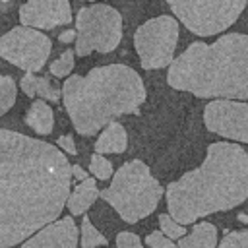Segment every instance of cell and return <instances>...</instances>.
Here are the masks:
<instances>
[{
  "label": "cell",
  "mask_w": 248,
  "mask_h": 248,
  "mask_svg": "<svg viewBox=\"0 0 248 248\" xmlns=\"http://www.w3.org/2000/svg\"><path fill=\"white\" fill-rule=\"evenodd\" d=\"M70 184L72 165L58 147L0 130V248L17 246L58 219Z\"/></svg>",
  "instance_id": "1"
},
{
  "label": "cell",
  "mask_w": 248,
  "mask_h": 248,
  "mask_svg": "<svg viewBox=\"0 0 248 248\" xmlns=\"http://www.w3.org/2000/svg\"><path fill=\"white\" fill-rule=\"evenodd\" d=\"M165 196L180 225L240 205L248 198V153L238 143H209L203 163L170 182Z\"/></svg>",
  "instance_id": "2"
},
{
  "label": "cell",
  "mask_w": 248,
  "mask_h": 248,
  "mask_svg": "<svg viewBox=\"0 0 248 248\" xmlns=\"http://www.w3.org/2000/svg\"><path fill=\"white\" fill-rule=\"evenodd\" d=\"M172 89L203 99H248V35L225 33L213 43H192L167 72Z\"/></svg>",
  "instance_id": "3"
},
{
  "label": "cell",
  "mask_w": 248,
  "mask_h": 248,
  "mask_svg": "<svg viewBox=\"0 0 248 248\" xmlns=\"http://www.w3.org/2000/svg\"><path fill=\"white\" fill-rule=\"evenodd\" d=\"M147 91L140 74L126 64H108L85 76H70L62 85L64 108L79 136H93L124 114H140Z\"/></svg>",
  "instance_id": "4"
},
{
  "label": "cell",
  "mask_w": 248,
  "mask_h": 248,
  "mask_svg": "<svg viewBox=\"0 0 248 248\" xmlns=\"http://www.w3.org/2000/svg\"><path fill=\"white\" fill-rule=\"evenodd\" d=\"M99 198L112 205L126 223H138L157 209L163 186L143 161L132 159L112 174L110 186L101 190Z\"/></svg>",
  "instance_id": "5"
},
{
  "label": "cell",
  "mask_w": 248,
  "mask_h": 248,
  "mask_svg": "<svg viewBox=\"0 0 248 248\" xmlns=\"http://www.w3.org/2000/svg\"><path fill=\"white\" fill-rule=\"evenodd\" d=\"M76 54L87 56L93 50L110 52L122 39V16L108 4H91L78 10Z\"/></svg>",
  "instance_id": "6"
},
{
  "label": "cell",
  "mask_w": 248,
  "mask_h": 248,
  "mask_svg": "<svg viewBox=\"0 0 248 248\" xmlns=\"http://www.w3.org/2000/svg\"><path fill=\"white\" fill-rule=\"evenodd\" d=\"M167 4L188 31L209 37L229 29L248 0H167Z\"/></svg>",
  "instance_id": "7"
},
{
  "label": "cell",
  "mask_w": 248,
  "mask_h": 248,
  "mask_svg": "<svg viewBox=\"0 0 248 248\" xmlns=\"http://www.w3.org/2000/svg\"><path fill=\"white\" fill-rule=\"evenodd\" d=\"M178 21L172 16H157L141 23L134 33V46L143 70L170 66L178 43Z\"/></svg>",
  "instance_id": "8"
},
{
  "label": "cell",
  "mask_w": 248,
  "mask_h": 248,
  "mask_svg": "<svg viewBox=\"0 0 248 248\" xmlns=\"http://www.w3.org/2000/svg\"><path fill=\"white\" fill-rule=\"evenodd\" d=\"M50 48L52 43L43 31L25 25H17L0 37V56L16 68L31 74L45 68Z\"/></svg>",
  "instance_id": "9"
},
{
  "label": "cell",
  "mask_w": 248,
  "mask_h": 248,
  "mask_svg": "<svg viewBox=\"0 0 248 248\" xmlns=\"http://www.w3.org/2000/svg\"><path fill=\"white\" fill-rule=\"evenodd\" d=\"M205 128L221 138L248 143V103L215 99L203 108Z\"/></svg>",
  "instance_id": "10"
},
{
  "label": "cell",
  "mask_w": 248,
  "mask_h": 248,
  "mask_svg": "<svg viewBox=\"0 0 248 248\" xmlns=\"http://www.w3.org/2000/svg\"><path fill=\"white\" fill-rule=\"evenodd\" d=\"M19 21L33 29H54L72 21V6L68 0H27L19 6Z\"/></svg>",
  "instance_id": "11"
},
{
  "label": "cell",
  "mask_w": 248,
  "mask_h": 248,
  "mask_svg": "<svg viewBox=\"0 0 248 248\" xmlns=\"http://www.w3.org/2000/svg\"><path fill=\"white\" fill-rule=\"evenodd\" d=\"M78 246V225L72 215L62 219H54L45 225L37 232H33L27 240H23L21 248H76Z\"/></svg>",
  "instance_id": "12"
},
{
  "label": "cell",
  "mask_w": 248,
  "mask_h": 248,
  "mask_svg": "<svg viewBox=\"0 0 248 248\" xmlns=\"http://www.w3.org/2000/svg\"><path fill=\"white\" fill-rule=\"evenodd\" d=\"M19 87L29 99L39 95L43 101H48V103H58L60 95H62V89L56 85V81L52 78L37 76L31 72H25V76L19 81Z\"/></svg>",
  "instance_id": "13"
},
{
  "label": "cell",
  "mask_w": 248,
  "mask_h": 248,
  "mask_svg": "<svg viewBox=\"0 0 248 248\" xmlns=\"http://www.w3.org/2000/svg\"><path fill=\"white\" fill-rule=\"evenodd\" d=\"M128 147V136L120 122L112 120L105 126L95 141V153H124Z\"/></svg>",
  "instance_id": "14"
},
{
  "label": "cell",
  "mask_w": 248,
  "mask_h": 248,
  "mask_svg": "<svg viewBox=\"0 0 248 248\" xmlns=\"http://www.w3.org/2000/svg\"><path fill=\"white\" fill-rule=\"evenodd\" d=\"M99 198V190H97V182L95 178H85L81 180L68 196L66 200V207L70 209L72 215H83L91 205L93 202Z\"/></svg>",
  "instance_id": "15"
},
{
  "label": "cell",
  "mask_w": 248,
  "mask_h": 248,
  "mask_svg": "<svg viewBox=\"0 0 248 248\" xmlns=\"http://www.w3.org/2000/svg\"><path fill=\"white\" fill-rule=\"evenodd\" d=\"M178 248H217V227L209 221L196 223L194 229L178 240Z\"/></svg>",
  "instance_id": "16"
},
{
  "label": "cell",
  "mask_w": 248,
  "mask_h": 248,
  "mask_svg": "<svg viewBox=\"0 0 248 248\" xmlns=\"http://www.w3.org/2000/svg\"><path fill=\"white\" fill-rule=\"evenodd\" d=\"M25 124L33 128L39 136H48L54 128V112L48 107V103L43 99L31 103V107L25 112Z\"/></svg>",
  "instance_id": "17"
},
{
  "label": "cell",
  "mask_w": 248,
  "mask_h": 248,
  "mask_svg": "<svg viewBox=\"0 0 248 248\" xmlns=\"http://www.w3.org/2000/svg\"><path fill=\"white\" fill-rule=\"evenodd\" d=\"M79 244H81V248H97V246H107L108 244V240L93 227V223H91V219L87 215H83V219H81Z\"/></svg>",
  "instance_id": "18"
},
{
  "label": "cell",
  "mask_w": 248,
  "mask_h": 248,
  "mask_svg": "<svg viewBox=\"0 0 248 248\" xmlns=\"http://www.w3.org/2000/svg\"><path fill=\"white\" fill-rule=\"evenodd\" d=\"M16 95H17V85H16L14 78L0 76V116L6 114L14 107Z\"/></svg>",
  "instance_id": "19"
},
{
  "label": "cell",
  "mask_w": 248,
  "mask_h": 248,
  "mask_svg": "<svg viewBox=\"0 0 248 248\" xmlns=\"http://www.w3.org/2000/svg\"><path fill=\"white\" fill-rule=\"evenodd\" d=\"M74 68V50H64L54 62H50V76L52 78H66Z\"/></svg>",
  "instance_id": "20"
},
{
  "label": "cell",
  "mask_w": 248,
  "mask_h": 248,
  "mask_svg": "<svg viewBox=\"0 0 248 248\" xmlns=\"http://www.w3.org/2000/svg\"><path fill=\"white\" fill-rule=\"evenodd\" d=\"M89 170L93 172V176L97 180H108L112 176V163L103 157L101 153H95L89 161Z\"/></svg>",
  "instance_id": "21"
},
{
  "label": "cell",
  "mask_w": 248,
  "mask_h": 248,
  "mask_svg": "<svg viewBox=\"0 0 248 248\" xmlns=\"http://www.w3.org/2000/svg\"><path fill=\"white\" fill-rule=\"evenodd\" d=\"M159 227H161V232H163L165 236H169L170 240L182 238V236L186 234L184 225H180L178 221H174L169 213H161V215H159Z\"/></svg>",
  "instance_id": "22"
},
{
  "label": "cell",
  "mask_w": 248,
  "mask_h": 248,
  "mask_svg": "<svg viewBox=\"0 0 248 248\" xmlns=\"http://www.w3.org/2000/svg\"><path fill=\"white\" fill-rule=\"evenodd\" d=\"M217 248H248V229L227 232Z\"/></svg>",
  "instance_id": "23"
},
{
  "label": "cell",
  "mask_w": 248,
  "mask_h": 248,
  "mask_svg": "<svg viewBox=\"0 0 248 248\" xmlns=\"http://www.w3.org/2000/svg\"><path fill=\"white\" fill-rule=\"evenodd\" d=\"M145 244L149 248H178L169 236H165L161 231H153L145 236Z\"/></svg>",
  "instance_id": "24"
},
{
  "label": "cell",
  "mask_w": 248,
  "mask_h": 248,
  "mask_svg": "<svg viewBox=\"0 0 248 248\" xmlns=\"http://www.w3.org/2000/svg\"><path fill=\"white\" fill-rule=\"evenodd\" d=\"M116 248H143V244L138 234H134L130 231H122L116 236Z\"/></svg>",
  "instance_id": "25"
},
{
  "label": "cell",
  "mask_w": 248,
  "mask_h": 248,
  "mask_svg": "<svg viewBox=\"0 0 248 248\" xmlns=\"http://www.w3.org/2000/svg\"><path fill=\"white\" fill-rule=\"evenodd\" d=\"M56 143H58V147H60L62 151H66L68 155H78L76 141H74V136H72V134H64V136H60V138L56 140Z\"/></svg>",
  "instance_id": "26"
},
{
  "label": "cell",
  "mask_w": 248,
  "mask_h": 248,
  "mask_svg": "<svg viewBox=\"0 0 248 248\" xmlns=\"http://www.w3.org/2000/svg\"><path fill=\"white\" fill-rule=\"evenodd\" d=\"M76 37H78L76 29H66V31H62V33L58 35V41H60V43H74Z\"/></svg>",
  "instance_id": "27"
},
{
  "label": "cell",
  "mask_w": 248,
  "mask_h": 248,
  "mask_svg": "<svg viewBox=\"0 0 248 248\" xmlns=\"http://www.w3.org/2000/svg\"><path fill=\"white\" fill-rule=\"evenodd\" d=\"M72 176H74L76 180H79V182H81V180H85V178H87V172H85L79 165H72Z\"/></svg>",
  "instance_id": "28"
},
{
  "label": "cell",
  "mask_w": 248,
  "mask_h": 248,
  "mask_svg": "<svg viewBox=\"0 0 248 248\" xmlns=\"http://www.w3.org/2000/svg\"><path fill=\"white\" fill-rule=\"evenodd\" d=\"M81 2H93V0H81Z\"/></svg>",
  "instance_id": "29"
},
{
  "label": "cell",
  "mask_w": 248,
  "mask_h": 248,
  "mask_svg": "<svg viewBox=\"0 0 248 248\" xmlns=\"http://www.w3.org/2000/svg\"><path fill=\"white\" fill-rule=\"evenodd\" d=\"M0 2H12V0H0Z\"/></svg>",
  "instance_id": "30"
},
{
  "label": "cell",
  "mask_w": 248,
  "mask_h": 248,
  "mask_svg": "<svg viewBox=\"0 0 248 248\" xmlns=\"http://www.w3.org/2000/svg\"><path fill=\"white\" fill-rule=\"evenodd\" d=\"M10 248H16V246H10Z\"/></svg>",
  "instance_id": "31"
},
{
  "label": "cell",
  "mask_w": 248,
  "mask_h": 248,
  "mask_svg": "<svg viewBox=\"0 0 248 248\" xmlns=\"http://www.w3.org/2000/svg\"><path fill=\"white\" fill-rule=\"evenodd\" d=\"M246 6H248V4H246Z\"/></svg>",
  "instance_id": "32"
}]
</instances>
